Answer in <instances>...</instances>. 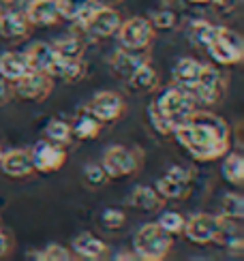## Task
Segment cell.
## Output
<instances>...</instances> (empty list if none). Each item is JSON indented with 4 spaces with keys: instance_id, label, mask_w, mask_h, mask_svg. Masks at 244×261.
Wrapping results in <instances>:
<instances>
[{
    "instance_id": "1",
    "label": "cell",
    "mask_w": 244,
    "mask_h": 261,
    "mask_svg": "<svg viewBox=\"0 0 244 261\" xmlns=\"http://www.w3.org/2000/svg\"><path fill=\"white\" fill-rule=\"evenodd\" d=\"M172 135L186 150V154L199 163L223 159L231 150L229 124L206 110H195L180 126L174 128Z\"/></svg>"
},
{
    "instance_id": "2",
    "label": "cell",
    "mask_w": 244,
    "mask_h": 261,
    "mask_svg": "<svg viewBox=\"0 0 244 261\" xmlns=\"http://www.w3.org/2000/svg\"><path fill=\"white\" fill-rule=\"evenodd\" d=\"M197 110L193 96L176 84L163 88L157 99L148 105V118L152 128L161 135H172L176 126H180L188 116Z\"/></svg>"
},
{
    "instance_id": "3",
    "label": "cell",
    "mask_w": 244,
    "mask_h": 261,
    "mask_svg": "<svg viewBox=\"0 0 244 261\" xmlns=\"http://www.w3.org/2000/svg\"><path fill=\"white\" fill-rule=\"evenodd\" d=\"M174 246V238L163 231L159 223H146L133 238V253L141 261H163Z\"/></svg>"
},
{
    "instance_id": "4",
    "label": "cell",
    "mask_w": 244,
    "mask_h": 261,
    "mask_svg": "<svg viewBox=\"0 0 244 261\" xmlns=\"http://www.w3.org/2000/svg\"><path fill=\"white\" fill-rule=\"evenodd\" d=\"M206 51L216 64H223V67L240 64L244 58V39L227 26H216Z\"/></svg>"
},
{
    "instance_id": "5",
    "label": "cell",
    "mask_w": 244,
    "mask_h": 261,
    "mask_svg": "<svg viewBox=\"0 0 244 261\" xmlns=\"http://www.w3.org/2000/svg\"><path fill=\"white\" fill-rule=\"evenodd\" d=\"M101 167L107 180H120L133 176L141 167V154L127 146H109L101 156Z\"/></svg>"
},
{
    "instance_id": "6",
    "label": "cell",
    "mask_w": 244,
    "mask_h": 261,
    "mask_svg": "<svg viewBox=\"0 0 244 261\" xmlns=\"http://www.w3.org/2000/svg\"><path fill=\"white\" fill-rule=\"evenodd\" d=\"M120 21L122 17L116 9L105 5H94L77 26H82L86 35L92 39H109L116 35V30L120 28Z\"/></svg>"
},
{
    "instance_id": "7",
    "label": "cell",
    "mask_w": 244,
    "mask_h": 261,
    "mask_svg": "<svg viewBox=\"0 0 244 261\" xmlns=\"http://www.w3.org/2000/svg\"><path fill=\"white\" fill-rule=\"evenodd\" d=\"M154 30L148 17H129L127 21H120V28L116 30L120 47H129V49H150L152 41H154Z\"/></svg>"
},
{
    "instance_id": "8",
    "label": "cell",
    "mask_w": 244,
    "mask_h": 261,
    "mask_svg": "<svg viewBox=\"0 0 244 261\" xmlns=\"http://www.w3.org/2000/svg\"><path fill=\"white\" fill-rule=\"evenodd\" d=\"M52 88H54V80L47 73H39V71H26L21 77L11 82V94H15L21 101H32V103L45 101L52 94Z\"/></svg>"
},
{
    "instance_id": "9",
    "label": "cell",
    "mask_w": 244,
    "mask_h": 261,
    "mask_svg": "<svg viewBox=\"0 0 244 261\" xmlns=\"http://www.w3.org/2000/svg\"><path fill=\"white\" fill-rule=\"evenodd\" d=\"M223 92H225V82H223V75L218 73V69L212 67V64H202L197 84L191 90L195 105H204V107L214 105L221 101Z\"/></svg>"
},
{
    "instance_id": "10",
    "label": "cell",
    "mask_w": 244,
    "mask_h": 261,
    "mask_svg": "<svg viewBox=\"0 0 244 261\" xmlns=\"http://www.w3.org/2000/svg\"><path fill=\"white\" fill-rule=\"evenodd\" d=\"M30 159H32V169L43 176L56 173L64 167L66 163V150L50 139H41L30 148Z\"/></svg>"
},
{
    "instance_id": "11",
    "label": "cell",
    "mask_w": 244,
    "mask_h": 261,
    "mask_svg": "<svg viewBox=\"0 0 244 261\" xmlns=\"http://www.w3.org/2000/svg\"><path fill=\"white\" fill-rule=\"evenodd\" d=\"M86 110L90 112L99 122L103 124H112L116 122L118 118L125 114L127 105H125V99L114 92V90H99L90 96V101L86 103Z\"/></svg>"
},
{
    "instance_id": "12",
    "label": "cell",
    "mask_w": 244,
    "mask_h": 261,
    "mask_svg": "<svg viewBox=\"0 0 244 261\" xmlns=\"http://www.w3.org/2000/svg\"><path fill=\"white\" fill-rule=\"evenodd\" d=\"M193 171L182 165H172L165 176H161L154 184V189L163 199H184L188 191H191Z\"/></svg>"
},
{
    "instance_id": "13",
    "label": "cell",
    "mask_w": 244,
    "mask_h": 261,
    "mask_svg": "<svg viewBox=\"0 0 244 261\" xmlns=\"http://www.w3.org/2000/svg\"><path fill=\"white\" fill-rule=\"evenodd\" d=\"M218 223H221V216L197 212V214H193V216H188V219H186L182 233H184V238L188 242H193L197 246H206V244L214 242Z\"/></svg>"
},
{
    "instance_id": "14",
    "label": "cell",
    "mask_w": 244,
    "mask_h": 261,
    "mask_svg": "<svg viewBox=\"0 0 244 261\" xmlns=\"http://www.w3.org/2000/svg\"><path fill=\"white\" fill-rule=\"evenodd\" d=\"M150 62V49H129L118 47L112 56H109V69L116 77L129 80L133 71H137L141 64Z\"/></svg>"
},
{
    "instance_id": "15",
    "label": "cell",
    "mask_w": 244,
    "mask_h": 261,
    "mask_svg": "<svg viewBox=\"0 0 244 261\" xmlns=\"http://www.w3.org/2000/svg\"><path fill=\"white\" fill-rule=\"evenodd\" d=\"M24 15L30 26H41V28L58 24L60 19L56 0H30L24 9Z\"/></svg>"
},
{
    "instance_id": "16",
    "label": "cell",
    "mask_w": 244,
    "mask_h": 261,
    "mask_svg": "<svg viewBox=\"0 0 244 261\" xmlns=\"http://www.w3.org/2000/svg\"><path fill=\"white\" fill-rule=\"evenodd\" d=\"M0 171L9 178H28L30 173H35V169H32L30 150L3 152V156H0Z\"/></svg>"
},
{
    "instance_id": "17",
    "label": "cell",
    "mask_w": 244,
    "mask_h": 261,
    "mask_svg": "<svg viewBox=\"0 0 244 261\" xmlns=\"http://www.w3.org/2000/svg\"><path fill=\"white\" fill-rule=\"evenodd\" d=\"M47 75L52 80H60L66 84H75L80 82L84 75H86V67H84V60L82 58H62V56H54Z\"/></svg>"
},
{
    "instance_id": "18",
    "label": "cell",
    "mask_w": 244,
    "mask_h": 261,
    "mask_svg": "<svg viewBox=\"0 0 244 261\" xmlns=\"http://www.w3.org/2000/svg\"><path fill=\"white\" fill-rule=\"evenodd\" d=\"M103 126L105 124L99 122L96 118L86 110V105H82V107H77V112L71 120V135L80 141H90V139H96L101 135Z\"/></svg>"
},
{
    "instance_id": "19",
    "label": "cell",
    "mask_w": 244,
    "mask_h": 261,
    "mask_svg": "<svg viewBox=\"0 0 244 261\" xmlns=\"http://www.w3.org/2000/svg\"><path fill=\"white\" fill-rule=\"evenodd\" d=\"M30 24L21 11H5L0 13V37L9 41H19L30 35Z\"/></svg>"
},
{
    "instance_id": "20",
    "label": "cell",
    "mask_w": 244,
    "mask_h": 261,
    "mask_svg": "<svg viewBox=\"0 0 244 261\" xmlns=\"http://www.w3.org/2000/svg\"><path fill=\"white\" fill-rule=\"evenodd\" d=\"M71 251L77 255V257H82L86 261H101L107 257V244L101 240V238H96L92 233H80L73 240V246H71Z\"/></svg>"
},
{
    "instance_id": "21",
    "label": "cell",
    "mask_w": 244,
    "mask_h": 261,
    "mask_svg": "<svg viewBox=\"0 0 244 261\" xmlns=\"http://www.w3.org/2000/svg\"><path fill=\"white\" fill-rule=\"evenodd\" d=\"M199 71H202V62H199V60L180 58L178 62H176L174 71H172L174 84L178 86V88H182V90H186L188 94H191V90L195 88V84H197Z\"/></svg>"
},
{
    "instance_id": "22",
    "label": "cell",
    "mask_w": 244,
    "mask_h": 261,
    "mask_svg": "<svg viewBox=\"0 0 244 261\" xmlns=\"http://www.w3.org/2000/svg\"><path fill=\"white\" fill-rule=\"evenodd\" d=\"M24 56H26V62H28V69H30V71L47 73L54 56H56V51H54L52 43L39 41V43H32V45L24 51Z\"/></svg>"
},
{
    "instance_id": "23",
    "label": "cell",
    "mask_w": 244,
    "mask_h": 261,
    "mask_svg": "<svg viewBox=\"0 0 244 261\" xmlns=\"http://www.w3.org/2000/svg\"><path fill=\"white\" fill-rule=\"evenodd\" d=\"M131 208L141 210V212H154L163 205V197L157 193L154 187H135L129 195Z\"/></svg>"
},
{
    "instance_id": "24",
    "label": "cell",
    "mask_w": 244,
    "mask_h": 261,
    "mask_svg": "<svg viewBox=\"0 0 244 261\" xmlns=\"http://www.w3.org/2000/svg\"><path fill=\"white\" fill-rule=\"evenodd\" d=\"M127 84H129V88L135 92H152L159 88V73L150 62H146V64H141L137 71L131 73Z\"/></svg>"
},
{
    "instance_id": "25",
    "label": "cell",
    "mask_w": 244,
    "mask_h": 261,
    "mask_svg": "<svg viewBox=\"0 0 244 261\" xmlns=\"http://www.w3.org/2000/svg\"><path fill=\"white\" fill-rule=\"evenodd\" d=\"M26 71H30V69H28L24 51H5V54H0V73H3L9 82L21 77Z\"/></svg>"
},
{
    "instance_id": "26",
    "label": "cell",
    "mask_w": 244,
    "mask_h": 261,
    "mask_svg": "<svg viewBox=\"0 0 244 261\" xmlns=\"http://www.w3.org/2000/svg\"><path fill=\"white\" fill-rule=\"evenodd\" d=\"M94 5H96V0H56L60 17L73 21V24H80Z\"/></svg>"
},
{
    "instance_id": "27",
    "label": "cell",
    "mask_w": 244,
    "mask_h": 261,
    "mask_svg": "<svg viewBox=\"0 0 244 261\" xmlns=\"http://www.w3.org/2000/svg\"><path fill=\"white\" fill-rule=\"evenodd\" d=\"M221 176L234 187H242L244 182V159L238 152H227L221 165Z\"/></svg>"
},
{
    "instance_id": "28",
    "label": "cell",
    "mask_w": 244,
    "mask_h": 261,
    "mask_svg": "<svg viewBox=\"0 0 244 261\" xmlns=\"http://www.w3.org/2000/svg\"><path fill=\"white\" fill-rule=\"evenodd\" d=\"M214 24H210L206 19H195L188 24L186 28V39L191 45H195L197 49H206L208 43L212 41V35H214Z\"/></svg>"
},
{
    "instance_id": "29",
    "label": "cell",
    "mask_w": 244,
    "mask_h": 261,
    "mask_svg": "<svg viewBox=\"0 0 244 261\" xmlns=\"http://www.w3.org/2000/svg\"><path fill=\"white\" fill-rule=\"evenodd\" d=\"M43 133H45V139L54 141V144H58V146H66L73 139L71 122L62 120V118H52V120L43 126Z\"/></svg>"
},
{
    "instance_id": "30",
    "label": "cell",
    "mask_w": 244,
    "mask_h": 261,
    "mask_svg": "<svg viewBox=\"0 0 244 261\" xmlns=\"http://www.w3.org/2000/svg\"><path fill=\"white\" fill-rule=\"evenodd\" d=\"M54 45V51L58 54L62 58H82L84 56V41L77 39L73 35H66V37H60L56 43H52Z\"/></svg>"
},
{
    "instance_id": "31",
    "label": "cell",
    "mask_w": 244,
    "mask_h": 261,
    "mask_svg": "<svg viewBox=\"0 0 244 261\" xmlns=\"http://www.w3.org/2000/svg\"><path fill=\"white\" fill-rule=\"evenodd\" d=\"M221 216L229 221H242L244 219V197L238 193H227L221 201Z\"/></svg>"
},
{
    "instance_id": "32",
    "label": "cell",
    "mask_w": 244,
    "mask_h": 261,
    "mask_svg": "<svg viewBox=\"0 0 244 261\" xmlns=\"http://www.w3.org/2000/svg\"><path fill=\"white\" fill-rule=\"evenodd\" d=\"M148 21L152 24L154 30H172L176 28V24H178V17H176V13L172 9H157L152 11V13L148 15Z\"/></svg>"
},
{
    "instance_id": "33",
    "label": "cell",
    "mask_w": 244,
    "mask_h": 261,
    "mask_svg": "<svg viewBox=\"0 0 244 261\" xmlns=\"http://www.w3.org/2000/svg\"><path fill=\"white\" fill-rule=\"evenodd\" d=\"M184 223H186V219H184L180 212H176V210L163 212V214H161V219H159V227H161L163 231H167L169 236H178V233H182Z\"/></svg>"
},
{
    "instance_id": "34",
    "label": "cell",
    "mask_w": 244,
    "mask_h": 261,
    "mask_svg": "<svg viewBox=\"0 0 244 261\" xmlns=\"http://www.w3.org/2000/svg\"><path fill=\"white\" fill-rule=\"evenodd\" d=\"M82 180H84L86 187H90V189L103 187L107 182V176L101 167V163H88V165L82 169Z\"/></svg>"
},
{
    "instance_id": "35",
    "label": "cell",
    "mask_w": 244,
    "mask_h": 261,
    "mask_svg": "<svg viewBox=\"0 0 244 261\" xmlns=\"http://www.w3.org/2000/svg\"><path fill=\"white\" fill-rule=\"evenodd\" d=\"M35 259L39 261H69L73 259V253L62 244H47L43 251H35Z\"/></svg>"
},
{
    "instance_id": "36",
    "label": "cell",
    "mask_w": 244,
    "mask_h": 261,
    "mask_svg": "<svg viewBox=\"0 0 244 261\" xmlns=\"http://www.w3.org/2000/svg\"><path fill=\"white\" fill-rule=\"evenodd\" d=\"M101 223H103L105 229H112V231L122 229V227L127 225V214L120 208H105L101 212Z\"/></svg>"
},
{
    "instance_id": "37",
    "label": "cell",
    "mask_w": 244,
    "mask_h": 261,
    "mask_svg": "<svg viewBox=\"0 0 244 261\" xmlns=\"http://www.w3.org/2000/svg\"><path fill=\"white\" fill-rule=\"evenodd\" d=\"M13 248H15V240H13V236H11L7 229H0V259L11 257V253H13Z\"/></svg>"
},
{
    "instance_id": "38",
    "label": "cell",
    "mask_w": 244,
    "mask_h": 261,
    "mask_svg": "<svg viewBox=\"0 0 244 261\" xmlns=\"http://www.w3.org/2000/svg\"><path fill=\"white\" fill-rule=\"evenodd\" d=\"M11 96V82L0 73V105H5Z\"/></svg>"
},
{
    "instance_id": "39",
    "label": "cell",
    "mask_w": 244,
    "mask_h": 261,
    "mask_svg": "<svg viewBox=\"0 0 244 261\" xmlns=\"http://www.w3.org/2000/svg\"><path fill=\"white\" fill-rule=\"evenodd\" d=\"M188 3H193V5H216L218 0H188Z\"/></svg>"
},
{
    "instance_id": "40",
    "label": "cell",
    "mask_w": 244,
    "mask_h": 261,
    "mask_svg": "<svg viewBox=\"0 0 244 261\" xmlns=\"http://www.w3.org/2000/svg\"><path fill=\"white\" fill-rule=\"evenodd\" d=\"M114 259H116V261H125V259L129 261V259H135V255H129V253H120V255H116Z\"/></svg>"
},
{
    "instance_id": "41",
    "label": "cell",
    "mask_w": 244,
    "mask_h": 261,
    "mask_svg": "<svg viewBox=\"0 0 244 261\" xmlns=\"http://www.w3.org/2000/svg\"><path fill=\"white\" fill-rule=\"evenodd\" d=\"M229 3H234V0H218L216 5H229Z\"/></svg>"
},
{
    "instance_id": "42",
    "label": "cell",
    "mask_w": 244,
    "mask_h": 261,
    "mask_svg": "<svg viewBox=\"0 0 244 261\" xmlns=\"http://www.w3.org/2000/svg\"><path fill=\"white\" fill-rule=\"evenodd\" d=\"M0 3H5V5H11V3H17V0H0Z\"/></svg>"
},
{
    "instance_id": "43",
    "label": "cell",
    "mask_w": 244,
    "mask_h": 261,
    "mask_svg": "<svg viewBox=\"0 0 244 261\" xmlns=\"http://www.w3.org/2000/svg\"><path fill=\"white\" fill-rule=\"evenodd\" d=\"M3 152H5V150H3V146H0V156H3Z\"/></svg>"
}]
</instances>
